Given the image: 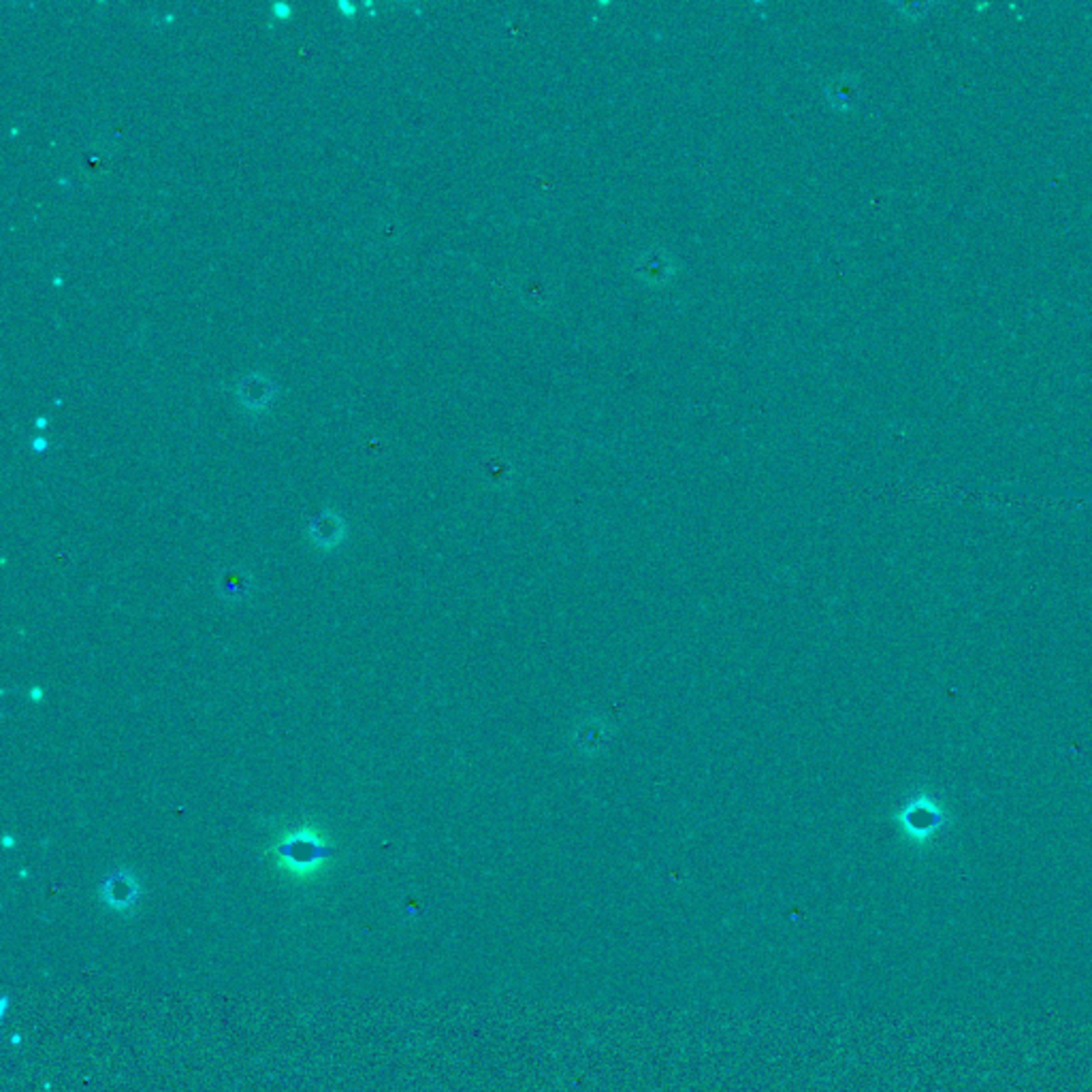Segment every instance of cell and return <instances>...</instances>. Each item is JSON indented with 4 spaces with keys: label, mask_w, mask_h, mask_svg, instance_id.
I'll return each instance as SVG.
<instances>
[{
    "label": "cell",
    "mask_w": 1092,
    "mask_h": 1092,
    "mask_svg": "<svg viewBox=\"0 0 1092 1092\" xmlns=\"http://www.w3.org/2000/svg\"><path fill=\"white\" fill-rule=\"evenodd\" d=\"M99 894L102 905L111 909V911L130 913L139 905L143 888L133 873L127 871V868H120V871L111 873L110 877L101 883Z\"/></svg>",
    "instance_id": "cell-3"
},
{
    "label": "cell",
    "mask_w": 1092,
    "mask_h": 1092,
    "mask_svg": "<svg viewBox=\"0 0 1092 1092\" xmlns=\"http://www.w3.org/2000/svg\"><path fill=\"white\" fill-rule=\"evenodd\" d=\"M267 385H270V382L262 378V376H250V378H245L242 386H239V397H242L244 405H248V408L253 410L265 408L271 399V393H262V386Z\"/></svg>",
    "instance_id": "cell-8"
},
{
    "label": "cell",
    "mask_w": 1092,
    "mask_h": 1092,
    "mask_svg": "<svg viewBox=\"0 0 1092 1092\" xmlns=\"http://www.w3.org/2000/svg\"><path fill=\"white\" fill-rule=\"evenodd\" d=\"M896 823H899V828L905 832L909 840L924 845L946 823V809L928 794H919V796L905 803V807L896 813Z\"/></svg>",
    "instance_id": "cell-2"
},
{
    "label": "cell",
    "mask_w": 1092,
    "mask_h": 1092,
    "mask_svg": "<svg viewBox=\"0 0 1092 1092\" xmlns=\"http://www.w3.org/2000/svg\"><path fill=\"white\" fill-rule=\"evenodd\" d=\"M37 425H39V429H43L45 425H48V421H45V419H39V421H37Z\"/></svg>",
    "instance_id": "cell-11"
},
{
    "label": "cell",
    "mask_w": 1092,
    "mask_h": 1092,
    "mask_svg": "<svg viewBox=\"0 0 1092 1092\" xmlns=\"http://www.w3.org/2000/svg\"><path fill=\"white\" fill-rule=\"evenodd\" d=\"M307 536H310L314 545L323 548V551H333V548L340 546L346 538V523L335 510L324 508V510L320 512L318 517H314L310 525H307Z\"/></svg>",
    "instance_id": "cell-4"
},
{
    "label": "cell",
    "mask_w": 1092,
    "mask_h": 1092,
    "mask_svg": "<svg viewBox=\"0 0 1092 1092\" xmlns=\"http://www.w3.org/2000/svg\"><path fill=\"white\" fill-rule=\"evenodd\" d=\"M826 96L834 110L849 111L851 107L856 105L857 99V79L851 75H840L832 79V82L826 85Z\"/></svg>",
    "instance_id": "cell-7"
},
{
    "label": "cell",
    "mask_w": 1092,
    "mask_h": 1092,
    "mask_svg": "<svg viewBox=\"0 0 1092 1092\" xmlns=\"http://www.w3.org/2000/svg\"><path fill=\"white\" fill-rule=\"evenodd\" d=\"M31 697H32V700H39V697H41V689H39V688L32 689L31 691Z\"/></svg>",
    "instance_id": "cell-10"
},
{
    "label": "cell",
    "mask_w": 1092,
    "mask_h": 1092,
    "mask_svg": "<svg viewBox=\"0 0 1092 1092\" xmlns=\"http://www.w3.org/2000/svg\"><path fill=\"white\" fill-rule=\"evenodd\" d=\"M278 866L293 877L310 879L323 871V866L333 857V845L327 843L320 832L306 826L293 830L276 845Z\"/></svg>",
    "instance_id": "cell-1"
},
{
    "label": "cell",
    "mask_w": 1092,
    "mask_h": 1092,
    "mask_svg": "<svg viewBox=\"0 0 1092 1092\" xmlns=\"http://www.w3.org/2000/svg\"><path fill=\"white\" fill-rule=\"evenodd\" d=\"M216 587H218L220 598L225 599V602L237 604V602H244V599L253 593L254 579L250 572L233 568V570L220 572Z\"/></svg>",
    "instance_id": "cell-6"
},
{
    "label": "cell",
    "mask_w": 1092,
    "mask_h": 1092,
    "mask_svg": "<svg viewBox=\"0 0 1092 1092\" xmlns=\"http://www.w3.org/2000/svg\"><path fill=\"white\" fill-rule=\"evenodd\" d=\"M32 448H34V450H45V448H48V442H45L43 438L32 439Z\"/></svg>",
    "instance_id": "cell-9"
},
{
    "label": "cell",
    "mask_w": 1092,
    "mask_h": 1092,
    "mask_svg": "<svg viewBox=\"0 0 1092 1092\" xmlns=\"http://www.w3.org/2000/svg\"><path fill=\"white\" fill-rule=\"evenodd\" d=\"M636 273L643 282L651 286H661L674 276V261L664 250H647L636 262Z\"/></svg>",
    "instance_id": "cell-5"
}]
</instances>
